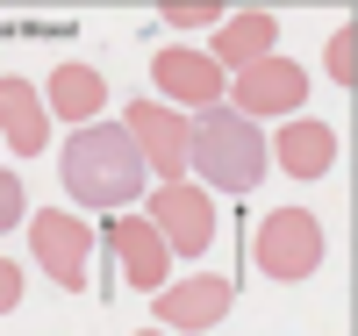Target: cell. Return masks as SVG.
Here are the masks:
<instances>
[{
	"instance_id": "3957f363",
	"label": "cell",
	"mask_w": 358,
	"mask_h": 336,
	"mask_svg": "<svg viewBox=\"0 0 358 336\" xmlns=\"http://www.w3.org/2000/svg\"><path fill=\"white\" fill-rule=\"evenodd\" d=\"M251 258H258L265 279H308L322 265V222L308 207H273L251 236Z\"/></svg>"
},
{
	"instance_id": "2e32d148",
	"label": "cell",
	"mask_w": 358,
	"mask_h": 336,
	"mask_svg": "<svg viewBox=\"0 0 358 336\" xmlns=\"http://www.w3.org/2000/svg\"><path fill=\"white\" fill-rule=\"evenodd\" d=\"M222 8H208V0H187V8H172V29H215Z\"/></svg>"
},
{
	"instance_id": "30bf717a",
	"label": "cell",
	"mask_w": 358,
	"mask_h": 336,
	"mask_svg": "<svg viewBox=\"0 0 358 336\" xmlns=\"http://www.w3.org/2000/svg\"><path fill=\"white\" fill-rule=\"evenodd\" d=\"M108 243H115V258H122L129 286H143V293H158V286H165V272H172V251H165V236L151 229V215H115Z\"/></svg>"
},
{
	"instance_id": "5b68a950",
	"label": "cell",
	"mask_w": 358,
	"mask_h": 336,
	"mask_svg": "<svg viewBox=\"0 0 358 336\" xmlns=\"http://www.w3.org/2000/svg\"><path fill=\"white\" fill-rule=\"evenodd\" d=\"M122 129H129V143L143 150V172H165V179L187 172V136H194L187 115H172L165 101H129V108H122Z\"/></svg>"
},
{
	"instance_id": "8fae6325",
	"label": "cell",
	"mask_w": 358,
	"mask_h": 336,
	"mask_svg": "<svg viewBox=\"0 0 358 336\" xmlns=\"http://www.w3.org/2000/svg\"><path fill=\"white\" fill-rule=\"evenodd\" d=\"M273 36H280V22L273 15H222L215 22V43H208V57L229 72H244V65H258V57H273Z\"/></svg>"
},
{
	"instance_id": "9a60e30c",
	"label": "cell",
	"mask_w": 358,
	"mask_h": 336,
	"mask_svg": "<svg viewBox=\"0 0 358 336\" xmlns=\"http://www.w3.org/2000/svg\"><path fill=\"white\" fill-rule=\"evenodd\" d=\"M322 65H330V79H337V86H351V79H358V36H351V22H344L337 36H330V50H322Z\"/></svg>"
},
{
	"instance_id": "277c9868",
	"label": "cell",
	"mask_w": 358,
	"mask_h": 336,
	"mask_svg": "<svg viewBox=\"0 0 358 336\" xmlns=\"http://www.w3.org/2000/svg\"><path fill=\"white\" fill-rule=\"evenodd\" d=\"M143 215H151V229L165 236V251H179V258H201L208 243H215V207H208V193L187 187V179H165Z\"/></svg>"
},
{
	"instance_id": "8992f818",
	"label": "cell",
	"mask_w": 358,
	"mask_h": 336,
	"mask_svg": "<svg viewBox=\"0 0 358 336\" xmlns=\"http://www.w3.org/2000/svg\"><path fill=\"white\" fill-rule=\"evenodd\" d=\"M29 243H36V265H43L65 293H86V251H94V229H86L79 215L43 207V215L29 222Z\"/></svg>"
},
{
	"instance_id": "4fadbf2b",
	"label": "cell",
	"mask_w": 358,
	"mask_h": 336,
	"mask_svg": "<svg viewBox=\"0 0 358 336\" xmlns=\"http://www.w3.org/2000/svg\"><path fill=\"white\" fill-rule=\"evenodd\" d=\"M0 129H8V143L22 150V158H36V150L50 143V115H43V101H36L29 79H0Z\"/></svg>"
},
{
	"instance_id": "ba28073f",
	"label": "cell",
	"mask_w": 358,
	"mask_h": 336,
	"mask_svg": "<svg viewBox=\"0 0 358 336\" xmlns=\"http://www.w3.org/2000/svg\"><path fill=\"white\" fill-rule=\"evenodd\" d=\"M151 86H158L165 101H187V108H222V86H229V72H222L208 50L172 43V50H158V57H151Z\"/></svg>"
},
{
	"instance_id": "ac0fdd59",
	"label": "cell",
	"mask_w": 358,
	"mask_h": 336,
	"mask_svg": "<svg viewBox=\"0 0 358 336\" xmlns=\"http://www.w3.org/2000/svg\"><path fill=\"white\" fill-rule=\"evenodd\" d=\"M15 300H22V272H15L8 258H0V315H8V308H15Z\"/></svg>"
},
{
	"instance_id": "7a4b0ae2",
	"label": "cell",
	"mask_w": 358,
	"mask_h": 336,
	"mask_svg": "<svg viewBox=\"0 0 358 336\" xmlns=\"http://www.w3.org/2000/svg\"><path fill=\"white\" fill-rule=\"evenodd\" d=\"M187 165L215 193H229V200L251 193L265 179V136H258V122L251 115H229V108H208L194 122V136H187Z\"/></svg>"
},
{
	"instance_id": "52a82bcc",
	"label": "cell",
	"mask_w": 358,
	"mask_h": 336,
	"mask_svg": "<svg viewBox=\"0 0 358 336\" xmlns=\"http://www.w3.org/2000/svg\"><path fill=\"white\" fill-rule=\"evenodd\" d=\"M229 101H236V115H294L308 101V72L294 57H258L229 79Z\"/></svg>"
},
{
	"instance_id": "6da1fadb",
	"label": "cell",
	"mask_w": 358,
	"mask_h": 336,
	"mask_svg": "<svg viewBox=\"0 0 358 336\" xmlns=\"http://www.w3.org/2000/svg\"><path fill=\"white\" fill-rule=\"evenodd\" d=\"M57 165H65V193L79 207H101V215H115V207H129L143 193V150L115 122H86Z\"/></svg>"
},
{
	"instance_id": "5bb4252c",
	"label": "cell",
	"mask_w": 358,
	"mask_h": 336,
	"mask_svg": "<svg viewBox=\"0 0 358 336\" xmlns=\"http://www.w3.org/2000/svg\"><path fill=\"white\" fill-rule=\"evenodd\" d=\"M108 108V79L94 65H57L50 72V115L57 122H86V115H101Z\"/></svg>"
},
{
	"instance_id": "9c48e42d",
	"label": "cell",
	"mask_w": 358,
	"mask_h": 336,
	"mask_svg": "<svg viewBox=\"0 0 358 336\" xmlns=\"http://www.w3.org/2000/svg\"><path fill=\"white\" fill-rule=\"evenodd\" d=\"M229 300H236V279H222V272H201V279H187V286H158L151 293V322L158 329H215L222 315H229Z\"/></svg>"
},
{
	"instance_id": "e0dca14e",
	"label": "cell",
	"mask_w": 358,
	"mask_h": 336,
	"mask_svg": "<svg viewBox=\"0 0 358 336\" xmlns=\"http://www.w3.org/2000/svg\"><path fill=\"white\" fill-rule=\"evenodd\" d=\"M15 222H22V179L0 172V229H15Z\"/></svg>"
},
{
	"instance_id": "7c38bea8",
	"label": "cell",
	"mask_w": 358,
	"mask_h": 336,
	"mask_svg": "<svg viewBox=\"0 0 358 336\" xmlns=\"http://www.w3.org/2000/svg\"><path fill=\"white\" fill-rule=\"evenodd\" d=\"M273 158L294 179H322V172L337 165V129H330V122H287L280 143H273Z\"/></svg>"
}]
</instances>
